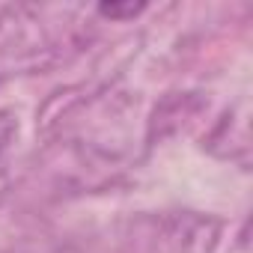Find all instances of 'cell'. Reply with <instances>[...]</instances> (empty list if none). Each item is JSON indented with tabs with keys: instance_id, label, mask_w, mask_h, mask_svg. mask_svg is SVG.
<instances>
[{
	"instance_id": "1",
	"label": "cell",
	"mask_w": 253,
	"mask_h": 253,
	"mask_svg": "<svg viewBox=\"0 0 253 253\" xmlns=\"http://www.w3.org/2000/svg\"><path fill=\"white\" fill-rule=\"evenodd\" d=\"M143 9H146L143 3H98V12L104 18H113V21H119V18H134Z\"/></svg>"
}]
</instances>
